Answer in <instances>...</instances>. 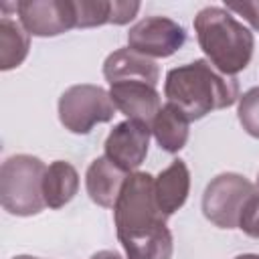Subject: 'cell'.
<instances>
[{"instance_id": "obj_5", "label": "cell", "mask_w": 259, "mask_h": 259, "mask_svg": "<svg viewBox=\"0 0 259 259\" xmlns=\"http://www.w3.org/2000/svg\"><path fill=\"white\" fill-rule=\"evenodd\" d=\"M115 105L99 85L81 83L65 89L59 97V119L71 134H89L93 125L111 121Z\"/></svg>"}, {"instance_id": "obj_24", "label": "cell", "mask_w": 259, "mask_h": 259, "mask_svg": "<svg viewBox=\"0 0 259 259\" xmlns=\"http://www.w3.org/2000/svg\"><path fill=\"white\" fill-rule=\"evenodd\" d=\"M257 188H259V174H257Z\"/></svg>"}, {"instance_id": "obj_23", "label": "cell", "mask_w": 259, "mask_h": 259, "mask_svg": "<svg viewBox=\"0 0 259 259\" xmlns=\"http://www.w3.org/2000/svg\"><path fill=\"white\" fill-rule=\"evenodd\" d=\"M14 259H40V257H30V255H18V257H14Z\"/></svg>"}, {"instance_id": "obj_18", "label": "cell", "mask_w": 259, "mask_h": 259, "mask_svg": "<svg viewBox=\"0 0 259 259\" xmlns=\"http://www.w3.org/2000/svg\"><path fill=\"white\" fill-rule=\"evenodd\" d=\"M237 117L243 130L259 140V87H251L239 97Z\"/></svg>"}, {"instance_id": "obj_20", "label": "cell", "mask_w": 259, "mask_h": 259, "mask_svg": "<svg viewBox=\"0 0 259 259\" xmlns=\"http://www.w3.org/2000/svg\"><path fill=\"white\" fill-rule=\"evenodd\" d=\"M225 8L229 12L243 16L253 28L259 30V2H227Z\"/></svg>"}, {"instance_id": "obj_21", "label": "cell", "mask_w": 259, "mask_h": 259, "mask_svg": "<svg viewBox=\"0 0 259 259\" xmlns=\"http://www.w3.org/2000/svg\"><path fill=\"white\" fill-rule=\"evenodd\" d=\"M89 259H121V255H119V253H115V251L105 249V251H97V253H95V255H91Z\"/></svg>"}, {"instance_id": "obj_17", "label": "cell", "mask_w": 259, "mask_h": 259, "mask_svg": "<svg viewBox=\"0 0 259 259\" xmlns=\"http://www.w3.org/2000/svg\"><path fill=\"white\" fill-rule=\"evenodd\" d=\"M77 28H91L101 24H111L113 2L107 0H77Z\"/></svg>"}, {"instance_id": "obj_12", "label": "cell", "mask_w": 259, "mask_h": 259, "mask_svg": "<svg viewBox=\"0 0 259 259\" xmlns=\"http://www.w3.org/2000/svg\"><path fill=\"white\" fill-rule=\"evenodd\" d=\"M127 176L130 174L119 166H115L109 158L105 156L95 158L85 174V186L89 198L103 208H113Z\"/></svg>"}, {"instance_id": "obj_16", "label": "cell", "mask_w": 259, "mask_h": 259, "mask_svg": "<svg viewBox=\"0 0 259 259\" xmlns=\"http://www.w3.org/2000/svg\"><path fill=\"white\" fill-rule=\"evenodd\" d=\"M30 34L20 24V20L10 18V14L2 8L0 18V69L10 71L18 67L28 55Z\"/></svg>"}, {"instance_id": "obj_22", "label": "cell", "mask_w": 259, "mask_h": 259, "mask_svg": "<svg viewBox=\"0 0 259 259\" xmlns=\"http://www.w3.org/2000/svg\"><path fill=\"white\" fill-rule=\"evenodd\" d=\"M235 259H259V255H255V253H243V255H237Z\"/></svg>"}, {"instance_id": "obj_14", "label": "cell", "mask_w": 259, "mask_h": 259, "mask_svg": "<svg viewBox=\"0 0 259 259\" xmlns=\"http://www.w3.org/2000/svg\"><path fill=\"white\" fill-rule=\"evenodd\" d=\"M188 123H190V119L176 105L166 103L160 107V111L152 119L150 130L162 150L176 154L188 142Z\"/></svg>"}, {"instance_id": "obj_6", "label": "cell", "mask_w": 259, "mask_h": 259, "mask_svg": "<svg viewBox=\"0 0 259 259\" xmlns=\"http://www.w3.org/2000/svg\"><path fill=\"white\" fill-rule=\"evenodd\" d=\"M255 192V186L237 172L214 176L202 194L204 217L221 229H237L245 202Z\"/></svg>"}, {"instance_id": "obj_2", "label": "cell", "mask_w": 259, "mask_h": 259, "mask_svg": "<svg viewBox=\"0 0 259 259\" xmlns=\"http://www.w3.org/2000/svg\"><path fill=\"white\" fill-rule=\"evenodd\" d=\"M194 30L208 63L223 75L243 71L253 57V32L227 8L206 6L194 16Z\"/></svg>"}, {"instance_id": "obj_19", "label": "cell", "mask_w": 259, "mask_h": 259, "mask_svg": "<svg viewBox=\"0 0 259 259\" xmlns=\"http://www.w3.org/2000/svg\"><path fill=\"white\" fill-rule=\"evenodd\" d=\"M239 229L245 235L259 239V190H255L245 202L241 219H239Z\"/></svg>"}, {"instance_id": "obj_11", "label": "cell", "mask_w": 259, "mask_h": 259, "mask_svg": "<svg viewBox=\"0 0 259 259\" xmlns=\"http://www.w3.org/2000/svg\"><path fill=\"white\" fill-rule=\"evenodd\" d=\"M103 75L109 85L121 83V81H142L156 87L160 81L158 65L152 59L132 51L130 47L117 49L111 55H107L103 63Z\"/></svg>"}, {"instance_id": "obj_7", "label": "cell", "mask_w": 259, "mask_h": 259, "mask_svg": "<svg viewBox=\"0 0 259 259\" xmlns=\"http://www.w3.org/2000/svg\"><path fill=\"white\" fill-rule=\"evenodd\" d=\"M184 28L166 16H146L127 32V47L148 59H164L182 49Z\"/></svg>"}, {"instance_id": "obj_15", "label": "cell", "mask_w": 259, "mask_h": 259, "mask_svg": "<svg viewBox=\"0 0 259 259\" xmlns=\"http://www.w3.org/2000/svg\"><path fill=\"white\" fill-rule=\"evenodd\" d=\"M77 190H79V174L69 162L55 160L53 164L47 166L42 180V194L49 208L65 206L67 202L73 200Z\"/></svg>"}, {"instance_id": "obj_3", "label": "cell", "mask_w": 259, "mask_h": 259, "mask_svg": "<svg viewBox=\"0 0 259 259\" xmlns=\"http://www.w3.org/2000/svg\"><path fill=\"white\" fill-rule=\"evenodd\" d=\"M166 219L156 200L154 176L148 172H132L113 206V223L121 247L125 249L168 233Z\"/></svg>"}, {"instance_id": "obj_1", "label": "cell", "mask_w": 259, "mask_h": 259, "mask_svg": "<svg viewBox=\"0 0 259 259\" xmlns=\"http://www.w3.org/2000/svg\"><path fill=\"white\" fill-rule=\"evenodd\" d=\"M164 95L190 121L202 119L214 109H225L241 97L237 79L219 73L204 59L170 69L166 73Z\"/></svg>"}, {"instance_id": "obj_9", "label": "cell", "mask_w": 259, "mask_h": 259, "mask_svg": "<svg viewBox=\"0 0 259 259\" xmlns=\"http://www.w3.org/2000/svg\"><path fill=\"white\" fill-rule=\"evenodd\" d=\"M150 132V125L138 119H125L113 125L105 140V158L132 174L148 156Z\"/></svg>"}, {"instance_id": "obj_4", "label": "cell", "mask_w": 259, "mask_h": 259, "mask_svg": "<svg viewBox=\"0 0 259 259\" xmlns=\"http://www.w3.org/2000/svg\"><path fill=\"white\" fill-rule=\"evenodd\" d=\"M47 166L30 154H16L2 162L0 168V200L4 210L16 217L38 214L47 202L42 194Z\"/></svg>"}, {"instance_id": "obj_13", "label": "cell", "mask_w": 259, "mask_h": 259, "mask_svg": "<svg viewBox=\"0 0 259 259\" xmlns=\"http://www.w3.org/2000/svg\"><path fill=\"white\" fill-rule=\"evenodd\" d=\"M154 190L158 206L166 217L182 208L190 190V172L184 160H174L168 168H164L154 178Z\"/></svg>"}, {"instance_id": "obj_10", "label": "cell", "mask_w": 259, "mask_h": 259, "mask_svg": "<svg viewBox=\"0 0 259 259\" xmlns=\"http://www.w3.org/2000/svg\"><path fill=\"white\" fill-rule=\"evenodd\" d=\"M109 97L117 111H121L127 119H138L144 123H152L156 113L160 111V95L154 85L142 81H121L109 85Z\"/></svg>"}, {"instance_id": "obj_8", "label": "cell", "mask_w": 259, "mask_h": 259, "mask_svg": "<svg viewBox=\"0 0 259 259\" xmlns=\"http://www.w3.org/2000/svg\"><path fill=\"white\" fill-rule=\"evenodd\" d=\"M16 14L32 36H57L77 28L73 0H22L16 2Z\"/></svg>"}]
</instances>
